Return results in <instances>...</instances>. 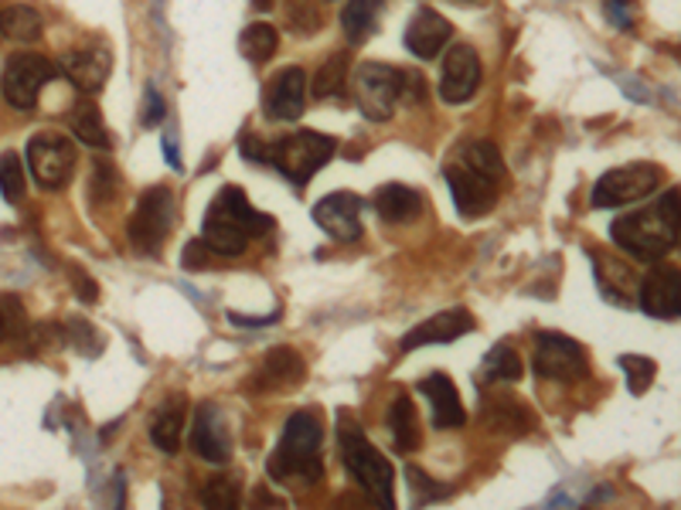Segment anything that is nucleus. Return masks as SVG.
Segmentation results:
<instances>
[{
  "instance_id": "1",
  "label": "nucleus",
  "mask_w": 681,
  "mask_h": 510,
  "mask_svg": "<svg viewBox=\"0 0 681 510\" xmlns=\"http://www.w3.org/2000/svg\"><path fill=\"white\" fill-rule=\"evenodd\" d=\"M610 235L623 252L634 255V259L658 263L661 255L674 248L681 235V191L671 187L654 204H648V208L620 215L610 225Z\"/></svg>"
},
{
  "instance_id": "2",
  "label": "nucleus",
  "mask_w": 681,
  "mask_h": 510,
  "mask_svg": "<svg viewBox=\"0 0 681 510\" xmlns=\"http://www.w3.org/2000/svg\"><path fill=\"white\" fill-rule=\"evenodd\" d=\"M321 419L311 408H301L286 419V429L270 456V477L273 480H294L301 477L304 483H317L324 477L321 463Z\"/></svg>"
},
{
  "instance_id": "3",
  "label": "nucleus",
  "mask_w": 681,
  "mask_h": 510,
  "mask_svg": "<svg viewBox=\"0 0 681 510\" xmlns=\"http://www.w3.org/2000/svg\"><path fill=\"white\" fill-rule=\"evenodd\" d=\"M337 439H340V456H345V467L352 470V477L382 507H393L396 503V473H393V467H388V459L365 439L362 426L352 422V416H340Z\"/></svg>"
},
{
  "instance_id": "4",
  "label": "nucleus",
  "mask_w": 681,
  "mask_h": 510,
  "mask_svg": "<svg viewBox=\"0 0 681 510\" xmlns=\"http://www.w3.org/2000/svg\"><path fill=\"white\" fill-rule=\"evenodd\" d=\"M334 150H337L334 136H324L314 130H297V133L266 143V164H273L286 181L304 187L334 157Z\"/></svg>"
},
{
  "instance_id": "5",
  "label": "nucleus",
  "mask_w": 681,
  "mask_h": 510,
  "mask_svg": "<svg viewBox=\"0 0 681 510\" xmlns=\"http://www.w3.org/2000/svg\"><path fill=\"white\" fill-rule=\"evenodd\" d=\"M174 218H177V201H174L171 187L157 184L151 191H143L133 215H130V225H126L130 245L140 255H161V248L174 228Z\"/></svg>"
},
{
  "instance_id": "6",
  "label": "nucleus",
  "mask_w": 681,
  "mask_h": 510,
  "mask_svg": "<svg viewBox=\"0 0 681 510\" xmlns=\"http://www.w3.org/2000/svg\"><path fill=\"white\" fill-rule=\"evenodd\" d=\"M535 371H539V378L572 385L590 375V357L579 340L559 330H542L535 337Z\"/></svg>"
},
{
  "instance_id": "7",
  "label": "nucleus",
  "mask_w": 681,
  "mask_h": 510,
  "mask_svg": "<svg viewBox=\"0 0 681 510\" xmlns=\"http://www.w3.org/2000/svg\"><path fill=\"white\" fill-rule=\"evenodd\" d=\"M664 181V171L658 164H627L617 171H607L593 187V208H623V204L644 201L654 194Z\"/></svg>"
},
{
  "instance_id": "8",
  "label": "nucleus",
  "mask_w": 681,
  "mask_h": 510,
  "mask_svg": "<svg viewBox=\"0 0 681 510\" xmlns=\"http://www.w3.org/2000/svg\"><path fill=\"white\" fill-rule=\"evenodd\" d=\"M28 167L38 177L41 187L59 191L69 184L75 171V143L65 133L41 130L28 140Z\"/></svg>"
},
{
  "instance_id": "9",
  "label": "nucleus",
  "mask_w": 681,
  "mask_h": 510,
  "mask_svg": "<svg viewBox=\"0 0 681 510\" xmlns=\"http://www.w3.org/2000/svg\"><path fill=\"white\" fill-rule=\"evenodd\" d=\"M355 99L358 110L372 120V123H385L396 113L399 102V85H403V69L382 65V62H365L355 69Z\"/></svg>"
},
{
  "instance_id": "10",
  "label": "nucleus",
  "mask_w": 681,
  "mask_h": 510,
  "mask_svg": "<svg viewBox=\"0 0 681 510\" xmlns=\"http://www.w3.org/2000/svg\"><path fill=\"white\" fill-rule=\"evenodd\" d=\"M59 75V69L34 55V51H18V55L8 59L4 65V99L11 102L14 110H34L38 106V95L41 89Z\"/></svg>"
},
{
  "instance_id": "11",
  "label": "nucleus",
  "mask_w": 681,
  "mask_h": 510,
  "mask_svg": "<svg viewBox=\"0 0 681 510\" xmlns=\"http://www.w3.org/2000/svg\"><path fill=\"white\" fill-rule=\"evenodd\" d=\"M444 174H447V184H450V194H454L457 212H460L464 218H484V215H488L495 204H498V181H495V177L467 167V164L457 161V157L447 164Z\"/></svg>"
},
{
  "instance_id": "12",
  "label": "nucleus",
  "mask_w": 681,
  "mask_h": 510,
  "mask_svg": "<svg viewBox=\"0 0 681 510\" xmlns=\"http://www.w3.org/2000/svg\"><path fill=\"white\" fill-rule=\"evenodd\" d=\"M362 208L365 201L352 191H334L314 204V222L334 242H358L362 238Z\"/></svg>"
},
{
  "instance_id": "13",
  "label": "nucleus",
  "mask_w": 681,
  "mask_h": 510,
  "mask_svg": "<svg viewBox=\"0 0 681 510\" xmlns=\"http://www.w3.org/2000/svg\"><path fill=\"white\" fill-rule=\"evenodd\" d=\"M191 449L199 452L205 463H228L232 459V436L228 422L222 416V408L215 401H202L194 408V422H191Z\"/></svg>"
},
{
  "instance_id": "14",
  "label": "nucleus",
  "mask_w": 681,
  "mask_h": 510,
  "mask_svg": "<svg viewBox=\"0 0 681 510\" xmlns=\"http://www.w3.org/2000/svg\"><path fill=\"white\" fill-rule=\"evenodd\" d=\"M263 110L270 120L276 123H294L304 116L307 110V72L301 65H289L283 72H276L266 85V99Z\"/></svg>"
},
{
  "instance_id": "15",
  "label": "nucleus",
  "mask_w": 681,
  "mask_h": 510,
  "mask_svg": "<svg viewBox=\"0 0 681 510\" xmlns=\"http://www.w3.org/2000/svg\"><path fill=\"white\" fill-rule=\"evenodd\" d=\"M638 306L654 320H678L681 317V269L654 266L638 289Z\"/></svg>"
},
{
  "instance_id": "16",
  "label": "nucleus",
  "mask_w": 681,
  "mask_h": 510,
  "mask_svg": "<svg viewBox=\"0 0 681 510\" xmlns=\"http://www.w3.org/2000/svg\"><path fill=\"white\" fill-rule=\"evenodd\" d=\"M62 75L79 89V92H100L113 72V55L106 44H82V48H69L62 62H59Z\"/></svg>"
},
{
  "instance_id": "17",
  "label": "nucleus",
  "mask_w": 681,
  "mask_h": 510,
  "mask_svg": "<svg viewBox=\"0 0 681 510\" xmlns=\"http://www.w3.org/2000/svg\"><path fill=\"white\" fill-rule=\"evenodd\" d=\"M480 85V59L470 44H450L444 59V79H440V95L450 106H464V102L477 92Z\"/></svg>"
},
{
  "instance_id": "18",
  "label": "nucleus",
  "mask_w": 681,
  "mask_h": 510,
  "mask_svg": "<svg viewBox=\"0 0 681 510\" xmlns=\"http://www.w3.org/2000/svg\"><path fill=\"white\" fill-rule=\"evenodd\" d=\"M450 34H454V28H450V21L440 11L419 8L413 14L409 28H406V48L413 51L416 59L429 62V59H436L450 44Z\"/></svg>"
},
{
  "instance_id": "19",
  "label": "nucleus",
  "mask_w": 681,
  "mask_h": 510,
  "mask_svg": "<svg viewBox=\"0 0 681 510\" xmlns=\"http://www.w3.org/2000/svg\"><path fill=\"white\" fill-rule=\"evenodd\" d=\"M419 391L423 398L429 401V412H433V426L436 429H460L467 422V412H464V401H460V391L457 385L440 375V371H433L419 381Z\"/></svg>"
},
{
  "instance_id": "20",
  "label": "nucleus",
  "mask_w": 681,
  "mask_h": 510,
  "mask_svg": "<svg viewBox=\"0 0 681 510\" xmlns=\"http://www.w3.org/2000/svg\"><path fill=\"white\" fill-rule=\"evenodd\" d=\"M474 330V317L467 310H444V314H436L429 320H423L419 327H413L406 337H403V350H419V347H429V344H450L464 334Z\"/></svg>"
},
{
  "instance_id": "21",
  "label": "nucleus",
  "mask_w": 681,
  "mask_h": 510,
  "mask_svg": "<svg viewBox=\"0 0 681 510\" xmlns=\"http://www.w3.org/2000/svg\"><path fill=\"white\" fill-rule=\"evenodd\" d=\"M250 228L238 225L235 218H228L225 212L212 208L209 204V215L202 222V242L209 245L212 255H222V259H232V255H242L250 245Z\"/></svg>"
},
{
  "instance_id": "22",
  "label": "nucleus",
  "mask_w": 681,
  "mask_h": 510,
  "mask_svg": "<svg viewBox=\"0 0 681 510\" xmlns=\"http://www.w3.org/2000/svg\"><path fill=\"white\" fill-rule=\"evenodd\" d=\"M375 212L382 222L388 225H409L416 218H423V208H426V197L406 184H382L375 191Z\"/></svg>"
},
{
  "instance_id": "23",
  "label": "nucleus",
  "mask_w": 681,
  "mask_h": 510,
  "mask_svg": "<svg viewBox=\"0 0 681 510\" xmlns=\"http://www.w3.org/2000/svg\"><path fill=\"white\" fill-rule=\"evenodd\" d=\"M181 432H184V395H167L157 408H154V419H151V442L174 456L181 449Z\"/></svg>"
},
{
  "instance_id": "24",
  "label": "nucleus",
  "mask_w": 681,
  "mask_h": 510,
  "mask_svg": "<svg viewBox=\"0 0 681 510\" xmlns=\"http://www.w3.org/2000/svg\"><path fill=\"white\" fill-rule=\"evenodd\" d=\"M597 283H600V293L603 299L617 303V306H630L638 303V289H641V279L627 269V263H617V259H603L597 255Z\"/></svg>"
},
{
  "instance_id": "25",
  "label": "nucleus",
  "mask_w": 681,
  "mask_h": 510,
  "mask_svg": "<svg viewBox=\"0 0 681 510\" xmlns=\"http://www.w3.org/2000/svg\"><path fill=\"white\" fill-rule=\"evenodd\" d=\"M385 426H388V436L396 442V452H416L419 446V419H416V405L409 395H396L393 405H388L385 412Z\"/></svg>"
},
{
  "instance_id": "26",
  "label": "nucleus",
  "mask_w": 681,
  "mask_h": 510,
  "mask_svg": "<svg viewBox=\"0 0 681 510\" xmlns=\"http://www.w3.org/2000/svg\"><path fill=\"white\" fill-rule=\"evenodd\" d=\"M304 357L294 347H273L260 365V381L273 388H294L304 381Z\"/></svg>"
},
{
  "instance_id": "27",
  "label": "nucleus",
  "mask_w": 681,
  "mask_h": 510,
  "mask_svg": "<svg viewBox=\"0 0 681 510\" xmlns=\"http://www.w3.org/2000/svg\"><path fill=\"white\" fill-rule=\"evenodd\" d=\"M521 375H525V365H521L518 350L511 344H495L477 368V385H505V381H518Z\"/></svg>"
},
{
  "instance_id": "28",
  "label": "nucleus",
  "mask_w": 681,
  "mask_h": 510,
  "mask_svg": "<svg viewBox=\"0 0 681 510\" xmlns=\"http://www.w3.org/2000/svg\"><path fill=\"white\" fill-rule=\"evenodd\" d=\"M69 130L85 143V146H95V150H110L113 140L106 133V123H103V113L95 106L92 99H79V106L69 113Z\"/></svg>"
},
{
  "instance_id": "29",
  "label": "nucleus",
  "mask_w": 681,
  "mask_h": 510,
  "mask_svg": "<svg viewBox=\"0 0 681 510\" xmlns=\"http://www.w3.org/2000/svg\"><path fill=\"white\" fill-rule=\"evenodd\" d=\"M488 426H491V432H501V436H525L535 429V416L518 398L505 395V398L488 405Z\"/></svg>"
},
{
  "instance_id": "30",
  "label": "nucleus",
  "mask_w": 681,
  "mask_h": 510,
  "mask_svg": "<svg viewBox=\"0 0 681 510\" xmlns=\"http://www.w3.org/2000/svg\"><path fill=\"white\" fill-rule=\"evenodd\" d=\"M382 4H385V0H348L345 11H340V28H345L352 44L365 41L378 28Z\"/></svg>"
},
{
  "instance_id": "31",
  "label": "nucleus",
  "mask_w": 681,
  "mask_h": 510,
  "mask_svg": "<svg viewBox=\"0 0 681 510\" xmlns=\"http://www.w3.org/2000/svg\"><path fill=\"white\" fill-rule=\"evenodd\" d=\"M457 161H464L467 167L488 174L495 181H505V157H501V150L491 140H470V143H464L457 150Z\"/></svg>"
},
{
  "instance_id": "32",
  "label": "nucleus",
  "mask_w": 681,
  "mask_h": 510,
  "mask_svg": "<svg viewBox=\"0 0 681 510\" xmlns=\"http://www.w3.org/2000/svg\"><path fill=\"white\" fill-rule=\"evenodd\" d=\"M276 48H279V34H276V28L266 24V21H256V24H250L246 31L238 34V51H242V55H246L250 62H256V65L270 62V59L276 55Z\"/></svg>"
},
{
  "instance_id": "33",
  "label": "nucleus",
  "mask_w": 681,
  "mask_h": 510,
  "mask_svg": "<svg viewBox=\"0 0 681 510\" xmlns=\"http://www.w3.org/2000/svg\"><path fill=\"white\" fill-rule=\"evenodd\" d=\"M348 69H352V55L348 51H337L331 55L317 72H314V99H331V95H340L345 92V82H348Z\"/></svg>"
},
{
  "instance_id": "34",
  "label": "nucleus",
  "mask_w": 681,
  "mask_h": 510,
  "mask_svg": "<svg viewBox=\"0 0 681 510\" xmlns=\"http://www.w3.org/2000/svg\"><path fill=\"white\" fill-rule=\"evenodd\" d=\"M0 31H4L11 41H38L41 38V14L24 8V4H14L8 11H0Z\"/></svg>"
},
{
  "instance_id": "35",
  "label": "nucleus",
  "mask_w": 681,
  "mask_h": 510,
  "mask_svg": "<svg viewBox=\"0 0 681 510\" xmlns=\"http://www.w3.org/2000/svg\"><path fill=\"white\" fill-rule=\"evenodd\" d=\"M620 371L627 378L630 395H644L654 385L658 365L651 361V357H644V354H620Z\"/></svg>"
},
{
  "instance_id": "36",
  "label": "nucleus",
  "mask_w": 681,
  "mask_h": 510,
  "mask_svg": "<svg viewBox=\"0 0 681 510\" xmlns=\"http://www.w3.org/2000/svg\"><path fill=\"white\" fill-rule=\"evenodd\" d=\"M238 493H242V487H238V477H212L205 487H202V503L205 507H212V510H228V507H235L238 503Z\"/></svg>"
},
{
  "instance_id": "37",
  "label": "nucleus",
  "mask_w": 681,
  "mask_h": 510,
  "mask_svg": "<svg viewBox=\"0 0 681 510\" xmlns=\"http://www.w3.org/2000/svg\"><path fill=\"white\" fill-rule=\"evenodd\" d=\"M0 194H4L11 204L24 197V167H21V157L14 150L0 153Z\"/></svg>"
},
{
  "instance_id": "38",
  "label": "nucleus",
  "mask_w": 681,
  "mask_h": 510,
  "mask_svg": "<svg viewBox=\"0 0 681 510\" xmlns=\"http://www.w3.org/2000/svg\"><path fill=\"white\" fill-rule=\"evenodd\" d=\"M116 191H120V181H116L113 164L110 161H95L92 164V187H89L92 204H110L116 197Z\"/></svg>"
},
{
  "instance_id": "39",
  "label": "nucleus",
  "mask_w": 681,
  "mask_h": 510,
  "mask_svg": "<svg viewBox=\"0 0 681 510\" xmlns=\"http://www.w3.org/2000/svg\"><path fill=\"white\" fill-rule=\"evenodd\" d=\"M286 24L297 34H314L321 31V11L314 8V0H289L286 4Z\"/></svg>"
},
{
  "instance_id": "40",
  "label": "nucleus",
  "mask_w": 681,
  "mask_h": 510,
  "mask_svg": "<svg viewBox=\"0 0 681 510\" xmlns=\"http://www.w3.org/2000/svg\"><path fill=\"white\" fill-rule=\"evenodd\" d=\"M406 480H409V490H413V500L416 503H433V500H444V497H450V487L447 483H433L419 467H409L406 470Z\"/></svg>"
},
{
  "instance_id": "41",
  "label": "nucleus",
  "mask_w": 681,
  "mask_h": 510,
  "mask_svg": "<svg viewBox=\"0 0 681 510\" xmlns=\"http://www.w3.org/2000/svg\"><path fill=\"white\" fill-rule=\"evenodd\" d=\"M24 330V306L18 296H0V344Z\"/></svg>"
},
{
  "instance_id": "42",
  "label": "nucleus",
  "mask_w": 681,
  "mask_h": 510,
  "mask_svg": "<svg viewBox=\"0 0 681 510\" xmlns=\"http://www.w3.org/2000/svg\"><path fill=\"white\" fill-rule=\"evenodd\" d=\"M65 334H69V344H75L85 357H95V354H103V340L100 334H95L82 317H69L65 324Z\"/></svg>"
},
{
  "instance_id": "43",
  "label": "nucleus",
  "mask_w": 681,
  "mask_h": 510,
  "mask_svg": "<svg viewBox=\"0 0 681 510\" xmlns=\"http://www.w3.org/2000/svg\"><path fill=\"white\" fill-rule=\"evenodd\" d=\"M399 102H406V106H419V102H426V79L413 69H403V85H399Z\"/></svg>"
},
{
  "instance_id": "44",
  "label": "nucleus",
  "mask_w": 681,
  "mask_h": 510,
  "mask_svg": "<svg viewBox=\"0 0 681 510\" xmlns=\"http://www.w3.org/2000/svg\"><path fill=\"white\" fill-rule=\"evenodd\" d=\"M603 11H607V21L613 28H620V31L634 28V0H607Z\"/></svg>"
},
{
  "instance_id": "45",
  "label": "nucleus",
  "mask_w": 681,
  "mask_h": 510,
  "mask_svg": "<svg viewBox=\"0 0 681 510\" xmlns=\"http://www.w3.org/2000/svg\"><path fill=\"white\" fill-rule=\"evenodd\" d=\"M164 120V99L157 89H148V110H143V123L148 126H157Z\"/></svg>"
},
{
  "instance_id": "46",
  "label": "nucleus",
  "mask_w": 681,
  "mask_h": 510,
  "mask_svg": "<svg viewBox=\"0 0 681 510\" xmlns=\"http://www.w3.org/2000/svg\"><path fill=\"white\" fill-rule=\"evenodd\" d=\"M164 161H167V167L181 171V143H177L174 126H167V130H164Z\"/></svg>"
},
{
  "instance_id": "47",
  "label": "nucleus",
  "mask_w": 681,
  "mask_h": 510,
  "mask_svg": "<svg viewBox=\"0 0 681 510\" xmlns=\"http://www.w3.org/2000/svg\"><path fill=\"white\" fill-rule=\"evenodd\" d=\"M209 245L202 242V238H194L191 245H184V269H202L205 266V252Z\"/></svg>"
},
{
  "instance_id": "48",
  "label": "nucleus",
  "mask_w": 681,
  "mask_h": 510,
  "mask_svg": "<svg viewBox=\"0 0 681 510\" xmlns=\"http://www.w3.org/2000/svg\"><path fill=\"white\" fill-rule=\"evenodd\" d=\"M72 279H75V286H79V296L85 299V303H92L95 296H100V286H95L82 269H72Z\"/></svg>"
},
{
  "instance_id": "49",
  "label": "nucleus",
  "mask_w": 681,
  "mask_h": 510,
  "mask_svg": "<svg viewBox=\"0 0 681 510\" xmlns=\"http://www.w3.org/2000/svg\"><path fill=\"white\" fill-rule=\"evenodd\" d=\"M228 320H232V324H238V327H270V324H276V320H279V314H270V317H250V314H228Z\"/></svg>"
},
{
  "instance_id": "50",
  "label": "nucleus",
  "mask_w": 681,
  "mask_h": 510,
  "mask_svg": "<svg viewBox=\"0 0 681 510\" xmlns=\"http://www.w3.org/2000/svg\"><path fill=\"white\" fill-rule=\"evenodd\" d=\"M253 4H256L260 11H270V8H273V0H253Z\"/></svg>"
}]
</instances>
